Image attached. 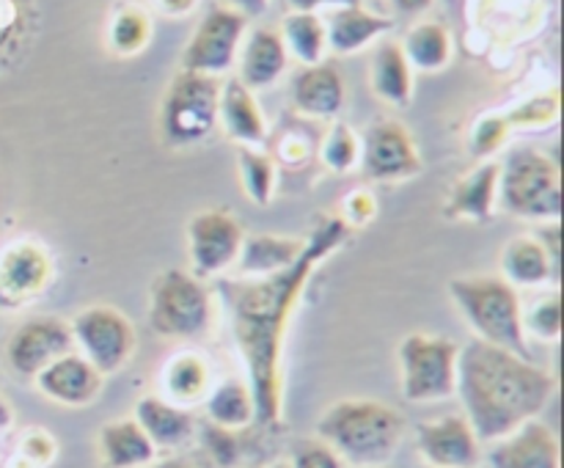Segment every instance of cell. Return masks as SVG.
<instances>
[{
  "instance_id": "f35d334b",
  "label": "cell",
  "mask_w": 564,
  "mask_h": 468,
  "mask_svg": "<svg viewBox=\"0 0 564 468\" xmlns=\"http://www.w3.org/2000/svg\"><path fill=\"white\" fill-rule=\"evenodd\" d=\"M507 132H510L507 116H485L471 132V152L477 157H488L496 149H501V143L507 141Z\"/></svg>"
},
{
  "instance_id": "9a60e30c",
  "label": "cell",
  "mask_w": 564,
  "mask_h": 468,
  "mask_svg": "<svg viewBox=\"0 0 564 468\" xmlns=\"http://www.w3.org/2000/svg\"><path fill=\"white\" fill-rule=\"evenodd\" d=\"M53 281V257L36 240H17L0 253V306L17 308Z\"/></svg>"
},
{
  "instance_id": "681fc988",
  "label": "cell",
  "mask_w": 564,
  "mask_h": 468,
  "mask_svg": "<svg viewBox=\"0 0 564 468\" xmlns=\"http://www.w3.org/2000/svg\"><path fill=\"white\" fill-rule=\"evenodd\" d=\"M259 468H290V462H270V466H259Z\"/></svg>"
},
{
  "instance_id": "74e56055",
  "label": "cell",
  "mask_w": 564,
  "mask_h": 468,
  "mask_svg": "<svg viewBox=\"0 0 564 468\" xmlns=\"http://www.w3.org/2000/svg\"><path fill=\"white\" fill-rule=\"evenodd\" d=\"M58 444H55L53 435L42 427H31L28 433H22L20 444H17L14 466L20 468H47L53 462Z\"/></svg>"
},
{
  "instance_id": "7c38bea8",
  "label": "cell",
  "mask_w": 564,
  "mask_h": 468,
  "mask_svg": "<svg viewBox=\"0 0 564 468\" xmlns=\"http://www.w3.org/2000/svg\"><path fill=\"white\" fill-rule=\"evenodd\" d=\"M75 350L72 341V328L66 319L53 317V314H36L17 325L3 345L6 367L20 378L33 380L44 367L55 358Z\"/></svg>"
},
{
  "instance_id": "4dcf8cb0",
  "label": "cell",
  "mask_w": 564,
  "mask_h": 468,
  "mask_svg": "<svg viewBox=\"0 0 564 468\" xmlns=\"http://www.w3.org/2000/svg\"><path fill=\"white\" fill-rule=\"evenodd\" d=\"M411 69H444L452 58V36L441 22H419L400 44Z\"/></svg>"
},
{
  "instance_id": "4316f807",
  "label": "cell",
  "mask_w": 564,
  "mask_h": 468,
  "mask_svg": "<svg viewBox=\"0 0 564 468\" xmlns=\"http://www.w3.org/2000/svg\"><path fill=\"white\" fill-rule=\"evenodd\" d=\"M160 380H163L165 400L180 407L204 402V396L213 389V374H209L207 358L193 350L171 356L165 361L163 378Z\"/></svg>"
},
{
  "instance_id": "7402d4cb",
  "label": "cell",
  "mask_w": 564,
  "mask_h": 468,
  "mask_svg": "<svg viewBox=\"0 0 564 468\" xmlns=\"http://www.w3.org/2000/svg\"><path fill=\"white\" fill-rule=\"evenodd\" d=\"M286 47L281 42V33L270 31V28H257L248 33L240 50V77L237 80L246 88L257 91V88L273 86L286 69Z\"/></svg>"
},
{
  "instance_id": "7dc6e473",
  "label": "cell",
  "mask_w": 564,
  "mask_h": 468,
  "mask_svg": "<svg viewBox=\"0 0 564 468\" xmlns=\"http://www.w3.org/2000/svg\"><path fill=\"white\" fill-rule=\"evenodd\" d=\"M193 3L196 0H160L163 11H169V14H185V11H191Z\"/></svg>"
},
{
  "instance_id": "5bb4252c",
  "label": "cell",
  "mask_w": 564,
  "mask_h": 468,
  "mask_svg": "<svg viewBox=\"0 0 564 468\" xmlns=\"http://www.w3.org/2000/svg\"><path fill=\"white\" fill-rule=\"evenodd\" d=\"M416 449L424 466L433 468H479L482 462V444L463 413L419 422Z\"/></svg>"
},
{
  "instance_id": "2e32d148",
  "label": "cell",
  "mask_w": 564,
  "mask_h": 468,
  "mask_svg": "<svg viewBox=\"0 0 564 468\" xmlns=\"http://www.w3.org/2000/svg\"><path fill=\"white\" fill-rule=\"evenodd\" d=\"M488 462L490 468H562V446L549 424L532 418L505 438L490 440Z\"/></svg>"
},
{
  "instance_id": "ab89813d",
  "label": "cell",
  "mask_w": 564,
  "mask_h": 468,
  "mask_svg": "<svg viewBox=\"0 0 564 468\" xmlns=\"http://www.w3.org/2000/svg\"><path fill=\"white\" fill-rule=\"evenodd\" d=\"M556 113H560V97L551 94V97H538L527 102L516 113L507 116V121H510V127H543L554 121Z\"/></svg>"
},
{
  "instance_id": "7a4b0ae2",
  "label": "cell",
  "mask_w": 564,
  "mask_h": 468,
  "mask_svg": "<svg viewBox=\"0 0 564 468\" xmlns=\"http://www.w3.org/2000/svg\"><path fill=\"white\" fill-rule=\"evenodd\" d=\"M455 394L479 444H490L538 418L554 400L556 378L532 358L471 339L457 352Z\"/></svg>"
},
{
  "instance_id": "5b68a950",
  "label": "cell",
  "mask_w": 564,
  "mask_h": 468,
  "mask_svg": "<svg viewBox=\"0 0 564 468\" xmlns=\"http://www.w3.org/2000/svg\"><path fill=\"white\" fill-rule=\"evenodd\" d=\"M496 207L512 218L560 220L562 179L560 168L545 152L534 146L512 149L499 163V193Z\"/></svg>"
},
{
  "instance_id": "44dd1931",
  "label": "cell",
  "mask_w": 564,
  "mask_h": 468,
  "mask_svg": "<svg viewBox=\"0 0 564 468\" xmlns=\"http://www.w3.org/2000/svg\"><path fill=\"white\" fill-rule=\"evenodd\" d=\"M132 418L149 435L154 449H180L196 433V418H193V413L187 407L174 405L165 396H141L135 402Z\"/></svg>"
},
{
  "instance_id": "30bf717a",
  "label": "cell",
  "mask_w": 564,
  "mask_h": 468,
  "mask_svg": "<svg viewBox=\"0 0 564 468\" xmlns=\"http://www.w3.org/2000/svg\"><path fill=\"white\" fill-rule=\"evenodd\" d=\"M246 22L248 17L229 6L209 9L182 53V69L209 77L229 72L237 61L242 36H246Z\"/></svg>"
},
{
  "instance_id": "816d5d0a",
  "label": "cell",
  "mask_w": 564,
  "mask_h": 468,
  "mask_svg": "<svg viewBox=\"0 0 564 468\" xmlns=\"http://www.w3.org/2000/svg\"><path fill=\"white\" fill-rule=\"evenodd\" d=\"M378 468H386V466H378Z\"/></svg>"
},
{
  "instance_id": "f6af8a7d",
  "label": "cell",
  "mask_w": 564,
  "mask_h": 468,
  "mask_svg": "<svg viewBox=\"0 0 564 468\" xmlns=\"http://www.w3.org/2000/svg\"><path fill=\"white\" fill-rule=\"evenodd\" d=\"M391 3H394L400 11H405V14H419V11L427 9L433 0H391Z\"/></svg>"
},
{
  "instance_id": "bcb514c9",
  "label": "cell",
  "mask_w": 564,
  "mask_h": 468,
  "mask_svg": "<svg viewBox=\"0 0 564 468\" xmlns=\"http://www.w3.org/2000/svg\"><path fill=\"white\" fill-rule=\"evenodd\" d=\"M11 424H14V411H11L9 400L0 394V435H3L6 429H11Z\"/></svg>"
},
{
  "instance_id": "f1b7e54d",
  "label": "cell",
  "mask_w": 564,
  "mask_h": 468,
  "mask_svg": "<svg viewBox=\"0 0 564 468\" xmlns=\"http://www.w3.org/2000/svg\"><path fill=\"white\" fill-rule=\"evenodd\" d=\"M369 83H372V91L383 102L408 105L413 91V75L400 42H380L375 47L372 66H369Z\"/></svg>"
},
{
  "instance_id": "c3c4849f",
  "label": "cell",
  "mask_w": 564,
  "mask_h": 468,
  "mask_svg": "<svg viewBox=\"0 0 564 468\" xmlns=\"http://www.w3.org/2000/svg\"><path fill=\"white\" fill-rule=\"evenodd\" d=\"M143 468H193V466H187L185 460H160V462H149V466Z\"/></svg>"
},
{
  "instance_id": "d6a6232c",
  "label": "cell",
  "mask_w": 564,
  "mask_h": 468,
  "mask_svg": "<svg viewBox=\"0 0 564 468\" xmlns=\"http://www.w3.org/2000/svg\"><path fill=\"white\" fill-rule=\"evenodd\" d=\"M237 171H240V182L248 202L257 204V207H268L275 193L273 157L253 146H240V152H237Z\"/></svg>"
},
{
  "instance_id": "ba28073f",
  "label": "cell",
  "mask_w": 564,
  "mask_h": 468,
  "mask_svg": "<svg viewBox=\"0 0 564 468\" xmlns=\"http://www.w3.org/2000/svg\"><path fill=\"white\" fill-rule=\"evenodd\" d=\"M457 341L433 334H408L397 347L402 396L408 402H441L455 394Z\"/></svg>"
},
{
  "instance_id": "f546056e",
  "label": "cell",
  "mask_w": 564,
  "mask_h": 468,
  "mask_svg": "<svg viewBox=\"0 0 564 468\" xmlns=\"http://www.w3.org/2000/svg\"><path fill=\"white\" fill-rule=\"evenodd\" d=\"M204 407H207L209 424L224 429H246L257 422V405H253V394L248 389V380L226 378L218 385L209 389L204 396Z\"/></svg>"
},
{
  "instance_id": "52a82bcc",
  "label": "cell",
  "mask_w": 564,
  "mask_h": 468,
  "mask_svg": "<svg viewBox=\"0 0 564 468\" xmlns=\"http://www.w3.org/2000/svg\"><path fill=\"white\" fill-rule=\"evenodd\" d=\"M220 80L198 72H185L171 80L160 105V132L169 146H193L213 135L218 124Z\"/></svg>"
},
{
  "instance_id": "ffe728a7",
  "label": "cell",
  "mask_w": 564,
  "mask_h": 468,
  "mask_svg": "<svg viewBox=\"0 0 564 468\" xmlns=\"http://www.w3.org/2000/svg\"><path fill=\"white\" fill-rule=\"evenodd\" d=\"M496 193H499V163L488 160L479 163L477 168L468 171L455 187H452L449 198L444 204V215L449 220H474V224H485L490 220L496 209Z\"/></svg>"
},
{
  "instance_id": "3957f363",
  "label": "cell",
  "mask_w": 564,
  "mask_h": 468,
  "mask_svg": "<svg viewBox=\"0 0 564 468\" xmlns=\"http://www.w3.org/2000/svg\"><path fill=\"white\" fill-rule=\"evenodd\" d=\"M317 438L352 468L386 466L405 438V418L380 400H339L317 418Z\"/></svg>"
},
{
  "instance_id": "60d3db41",
  "label": "cell",
  "mask_w": 564,
  "mask_h": 468,
  "mask_svg": "<svg viewBox=\"0 0 564 468\" xmlns=\"http://www.w3.org/2000/svg\"><path fill=\"white\" fill-rule=\"evenodd\" d=\"M290 468H345V462H341L323 440L312 438L295 446Z\"/></svg>"
},
{
  "instance_id": "f907efd6",
  "label": "cell",
  "mask_w": 564,
  "mask_h": 468,
  "mask_svg": "<svg viewBox=\"0 0 564 468\" xmlns=\"http://www.w3.org/2000/svg\"><path fill=\"white\" fill-rule=\"evenodd\" d=\"M422 468H433V466H422Z\"/></svg>"
},
{
  "instance_id": "e575fe53",
  "label": "cell",
  "mask_w": 564,
  "mask_h": 468,
  "mask_svg": "<svg viewBox=\"0 0 564 468\" xmlns=\"http://www.w3.org/2000/svg\"><path fill=\"white\" fill-rule=\"evenodd\" d=\"M319 157H323L325 168H330L334 174H347L361 160V138L345 121H336L328 130V135H325Z\"/></svg>"
},
{
  "instance_id": "484cf974",
  "label": "cell",
  "mask_w": 564,
  "mask_h": 468,
  "mask_svg": "<svg viewBox=\"0 0 564 468\" xmlns=\"http://www.w3.org/2000/svg\"><path fill=\"white\" fill-rule=\"evenodd\" d=\"M394 22L389 17L372 14V11L361 9V6H341L334 14L328 17V25H325V44H328L334 53H358L361 47H367L369 42L386 33Z\"/></svg>"
},
{
  "instance_id": "1f68e13d",
  "label": "cell",
  "mask_w": 564,
  "mask_h": 468,
  "mask_svg": "<svg viewBox=\"0 0 564 468\" xmlns=\"http://www.w3.org/2000/svg\"><path fill=\"white\" fill-rule=\"evenodd\" d=\"M281 42L286 53L295 55L301 64L312 66L323 61L325 53V22L314 11H292L281 28Z\"/></svg>"
},
{
  "instance_id": "8d00e7d4",
  "label": "cell",
  "mask_w": 564,
  "mask_h": 468,
  "mask_svg": "<svg viewBox=\"0 0 564 468\" xmlns=\"http://www.w3.org/2000/svg\"><path fill=\"white\" fill-rule=\"evenodd\" d=\"M240 433L242 429H224V427H215V424H209V422L202 427L204 449L209 451V457H213L220 468L240 466V460H242Z\"/></svg>"
},
{
  "instance_id": "7bdbcfd3",
  "label": "cell",
  "mask_w": 564,
  "mask_h": 468,
  "mask_svg": "<svg viewBox=\"0 0 564 468\" xmlns=\"http://www.w3.org/2000/svg\"><path fill=\"white\" fill-rule=\"evenodd\" d=\"M235 11H240L242 17H257L268 9V0H226Z\"/></svg>"
},
{
  "instance_id": "6da1fadb",
  "label": "cell",
  "mask_w": 564,
  "mask_h": 468,
  "mask_svg": "<svg viewBox=\"0 0 564 468\" xmlns=\"http://www.w3.org/2000/svg\"><path fill=\"white\" fill-rule=\"evenodd\" d=\"M350 237V226L339 215H328L303 240V253L295 264L264 279H237L220 286L231 312V330L246 363L248 389L257 405V422L275 429L284 411V336L295 303L301 301L314 270L334 257Z\"/></svg>"
},
{
  "instance_id": "d4e9b609",
  "label": "cell",
  "mask_w": 564,
  "mask_h": 468,
  "mask_svg": "<svg viewBox=\"0 0 564 468\" xmlns=\"http://www.w3.org/2000/svg\"><path fill=\"white\" fill-rule=\"evenodd\" d=\"M154 444L135 418H116L99 429V457L105 468H143L154 462Z\"/></svg>"
},
{
  "instance_id": "ac0fdd59",
  "label": "cell",
  "mask_w": 564,
  "mask_h": 468,
  "mask_svg": "<svg viewBox=\"0 0 564 468\" xmlns=\"http://www.w3.org/2000/svg\"><path fill=\"white\" fill-rule=\"evenodd\" d=\"M218 124L240 146L257 149L268 141V121H264L262 108H259L251 88L242 86L237 77H229L226 83H220Z\"/></svg>"
},
{
  "instance_id": "836d02e7",
  "label": "cell",
  "mask_w": 564,
  "mask_h": 468,
  "mask_svg": "<svg viewBox=\"0 0 564 468\" xmlns=\"http://www.w3.org/2000/svg\"><path fill=\"white\" fill-rule=\"evenodd\" d=\"M152 39V20L135 3L119 6L108 28V44L116 55H135Z\"/></svg>"
},
{
  "instance_id": "603a6c76",
  "label": "cell",
  "mask_w": 564,
  "mask_h": 468,
  "mask_svg": "<svg viewBox=\"0 0 564 468\" xmlns=\"http://www.w3.org/2000/svg\"><path fill=\"white\" fill-rule=\"evenodd\" d=\"M303 253V240L279 235H246L237 257V275L240 279H264L286 270Z\"/></svg>"
},
{
  "instance_id": "b9f144b4",
  "label": "cell",
  "mask_w": 564,
  "mask_h": 468,
  "mask_svg": "<svg viewBox=\"0 0 564 468\" xmlns=\"http://www.w3.org/2000/svg\"><path fill=\"white\" fill-rule=\"evenodd\" d=\"M378 213V204H375V196L369 191H356L350 193V198L345 202V224H367V220L375 218Z\"/></svg>"
},
{
  "instance_id": "4fadbf2b",
  "label": "cell",
  "mask_w": 564,
  "mask_h": 468,
  "mask_svg": "<svg viewBox=\"0 0 564 468\" xmlns=\"http://www.w3.org/2000/svg\"><path fill=\"white\" fill-rule=\"evenodd\" d=\"M369 179L400 182L422 171L416 141L400 121H375L361 138V160Z\"/></svg>"
},
{
  "instance_id": "cb8c5ba5",
  "label": "cell",
  "mask_w": 564,
  "mask_h": 468,
  "mask_svg": "<svg viewBox=\"0 0 564 468\" xmlns=\"http://www.w3.org/2000/svg\"><path fill=\"white\" fill-rule=\"evenodd\" d=\"M501 279L518 286H543L549 281L560 284V270L551 262L549 251L538 237H512L501 251Z\"/></svg>"
},
{
  "instance_id": "e0dca14e",
  "label": "cell",
  "mask_w": 564,
  "mask_h": 468,
  "mask_svg": "<svg viewBox=\"0 0 564 468\" xmlns=\"http://www.w3.org/2000/svg\"><path fill=\"white\" fill-rule=\"evenodd\" d=\"M36 385L47 400L58 402L66 407H86L102 391L105 378L80 356V352H66L55 358L50 367H44L36 374Z\"/></svg>"
},
{
  "instance_id": "8fae6325",
  "label": "cell",
  "mask_w": 564,
  "mask_h": 468,
  "mask_svg": "<svg viewBox=\"0 0 564 468\" xmlns=\"http://www.w3.org/2000/svg\"><path fill=\"white\" fill-rule=\"evenodd\" d=\"M242 231L240 220L226 209H202L187 220V257L196 279H213L235 268L240 257Z\"/></svg>"
},
{
  "instance_id": "9c48e42d",
  "label": "cell",
  "mask_w": 564,
  "mask_h": 468,
  "mask_svg": "<svg viewBox=\"0 0 564 468\" xmlns=\"http://www.w3.org/2000/svg\"><path fill=\"white\" fill-rule=\"evenodd\" d=\"M69 328L72 341L80 350V356L102 378L116 374L135 356V325H132V319L124 312H119L116 306H108V303H94V306H86L83 312H77L72 317Z\"/></svg>"
},
{
  "instance_id": "d590c367",
  "label": "cell",
  "mask_w": 564,
  "mask_h": 468,
  "mask_svg": "<svg viewBox=\"0 0 564 468\" xmlns=\"http://www.w3.org/2000/svg\"><path fill=\"white\" fill-rule=\"evenodd\" d=\"M523 334H532L543 341H560L562 336V295L551 292V295L538 297L523 308Z\"/></svg>"
},
{
  "instance_id": "8992f818",
  "label": "cell",
  "mask_w": 564,
  "mask_h": 468,
  "mask_svg": "<svg viewBox=\"0 0 564 468\" xmlns=\"http://www.w3.org/2000/svg\"><path fill=\"white\" fill-rule=\"evenodd\" d=\"M213 292L202 279L171 268L158 273L149 286V325L158 336L174 341H196L213 325Z\"/></svg>"
},
{
  "instance_id": "277c9868",
  "label": "cell",
  "mask_w": 564,
  "mask_h": 468,
  "mask_svg": "<svg viewBox=\"0 0 564 468\" xmlns=\"http://www.w3.org/2000/svg\"><path fill=\"white\" fill-rule=\"evenodd\" d=\"M446 290L468 328L477 334L474 339L532 358L527 334H523V306L516 286L507 284L501 275H457V279H449Z\"/></svg>"
},
{
  "instance_id": "83f0119b",
  "label": "cell",
  "mask_w": 564,
  "mask_h": 468,
  "mask_svg": "<svg viewBox=\"0 0 564 468\" xmlns=\"http://www.w3.org/2000/svg\"><path fill=\"white\" fill-rule=\"evenodd\" d=\"M39 25V0H0V72L20 64Z\"/></svg>"
},
{
  "instance_id": "ee69618b",
  "label": "cell",
  "mask_w": 564,
  "mask_h": 468,
  "mask_svg": "<svg viewBox=\"0 0 564 468\" xmlns=\"http://www.w3.org/2000/svg\"><path fill=\"white\" fill-rule=\"evenodd\" d=\"M295 11H314L317 6H361V0H290Z\"/></svg>"
},
{
  "instance_id": "d6986e66",
  "label": "cell",
  "mask_w": 564,
  "mask_h": 468,
  "mask_svg": "<svg viewBox=\"0 0 564 468\" xmlns=\"http://www.w3.org/2000/svg\"><path fill=\"white\" fill-rule=\"evenodd\" d=\"M290 97L301 113L312 119H334L345 105V80L336 66L319 61L292 75Z\"/></svg>"
}]
</instances>
